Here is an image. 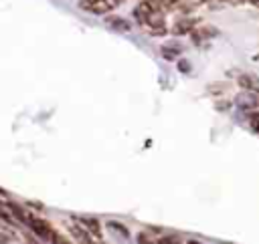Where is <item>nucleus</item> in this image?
<instances>
[{
    "instance_id": "obj_11",
    "label": "nucleus",
    "mask_w": 259,
    "mask_h": 244,
    "mask_svg": "<svg viewBox=\"0 0 259 244\" xmlns=\"http://www.w3.org/2000/svg\"><path fill=\"white\" fill-rule=\"evenodd\" d=\"M53 244H71V242H69V240H65L61 234H57V238L53 240Z\"/></svg>"
},
{
    "instance_id": "obj_14",
    "label": "nucleus",
    "mask_w": 259,
    "mask_h": 244,
    "mask_svg": "<svg viewBox=\"0 0 259 244\" xmlns=\"http://www.w3.org/2000/svg\"><path fill=\"white\" fill-rule=\"evenodd\" d=\"M196 2H208V0H196Z\"/></svg>"
},
{
    "instance_id": "obj_2",
    "label": "nucleus",
    "mask_w": 259,
    "mask_h": 244,
    "mask_svg": "<svg viewBox=\"0 0 259 244\" xmlns=\"http://www.w3.org/2000/svg\"><path fill=\"white\" fill-rule=\"evenodd\" d=\"M69 232H71V236L79 242V244H95V236L81 224V222H71L69 224Z\"/></svg>"
},
{
    "instance_id": "obj_12",
    "label": "nucleus",
    "mask_w": 259,
    "mask_h": 244,
    "mask_svg": "<svg viewBox=\"0 0 259 244\" xmlns=\"http://www.w3.org/2000/svg\"><path fill=\"white\" fill-rule=\"evenodd\" d=\"M247 2H249V4H253V6H257V8H259V0H247Z\"/></svg>"
},
{
    "instance_id": "obj_9",
    "label": "nucleus",
    "mask_w": 259,
    "mask_h": 244,
    "mask_svg": "<svg viewBox=\"0 0 259 244\" xmlns=\"http://www.w3.org/2000/svg\"><path fill=\"white\" fill-rule=\"evenodd\" d=\"M174 52H178V48H176V46H174V48H172V46H162V54H164L166 58H176V54H174Z\"/></svg>"
},
{
    "instance_id": "obj_4",
    "label": "nucleus",
    "mask_w": 259,
    "mask_h": 244,
    "mask_svg": "<svg viewBox=\"0 0 259 244\" xmlns=\"http://www.w3.org/2000/svg\"><path fill=\"white\" fill-rule=\"evenodd\" d=\"M194 24H196V20H192V18H184V20H180V22H176V24H174L172 32H174V34H184V32H190V30L194 28Z\"/></svg>"
},
{
    "instance_id": "obj_10",
    "label": "nucleus",
    "mask_w": 259,
    "mask_h": 244,
    "mask_svg": "<svg viewBox=\"0 0 259 244\" xmlns=\"http://www.w3.org/2000/svg\"><path fill=\"white\" fill-rule=\"evenodd\" d=\"M249 121H251L253 129L259 131V113H251V115H249Z\"/></svg>"
},
{
    "instance_id": "obj_13",
    "label": "nucleus",
    "mask_w": 259,
    "mask_h": 244,
    "mask_svg": "<svg viewBox=\"0 0 259 244\" xmlns=\"http://www.w3.org/2000/svg\"><path fill=\"white\" fill-rule=\"evenodd\" d=\"M223 2H233V4H237V2H241V0H223Z\"/></svg>"
},
{
    "instance_id": "obj_1",
    "label": "nucleus",
    "mask_w": 259,
    "mask_h": 244,
    "mask_svg": "<svg viewBox=\"0 0 259 244\" xmlns=\"http://www.w3.org/2000/svg\"><path fill=\"white\" fill-rule=\"evenodd\" d=\"M28 228L38 236V238H42V240H47V242H51L53 244V240L57 238V232H55V228L49 224V222H45V220H40V218H34V216H28Z\"/></svg>"
},
{
    "instance_id": "obj_8",
    "label": "nucleus",
    "mask_w": 259,
    "mask_h": 244,
    "mask_svg": "<svg viewBox=\"0 0 259 244\" xmlns=\"http://www.w3.org/2000/svg\"><path fill=\"white\" fill-rule=\"evenodd\" d=\"M109 24H111V26H117V28H121V30H127V28H130V24L123 22V18H109Z\"/></svg>"
},
{
    "instance_id": "obj_5",
    "label": "nucleus",
    "mask_w": 259,
    "mask_h": 244,
    "mask_svg": "<svg viewBox=\"0 0 259 244\" xmlns=\"http://www.w3.org/2000/svg\"><path fill=\"white\" fill-rule=\"evenodd\" d=\"M239 83H241V87H245V89L259 91V81L253 79V77H249V75H241V77H239Z\"/></svg>"
},
{
    "instance_id": "obj_3",
    "label": "nucleus",
    "mask_w": 259,
    "mask_h": 244,
    "mask_svg": "<svg viewBox=\"0 0 259 244\" xmlns=\"http://www.w3.org/2000/svg\"><path fill=\"white\" fill-rule=\"evenodd\" d=\"M79 6L93 14H105L111 10V4L107 0H83V2H79Z\"/></svg>"
},
{
    "instance_id": "obj_7",
    "label": "nucleus",
    "mask_w": 259,
    "mask_h": 244,
    "mask_svg": "<svg viewBox=\"0 0 259 244\" xmlns=\"http://www.w3.org/2000/svg\"><path fill=\"white\" fill-rule=\"evenodd\" d=\"M81 224H83L93 236H97V238L101 236V230H99V222H97V220H81Z\"/></svg>"
},
{
    "instance_id": "obj_6",
    "label": "nucleus",
    "mask_w": 259,
    "mask_h": 244,
    "mask_svg": "<svg viewBox=\"0 0 259 244\" xmlns=\"http://www.w3.org/2000/svg\"><path fill=\"white\" fill-rule=\"evenodd\" d=\"M217 30L214 28H196L192 30V40H204V38H210V34H214Z\"/></svg>"
}]
</instances>
